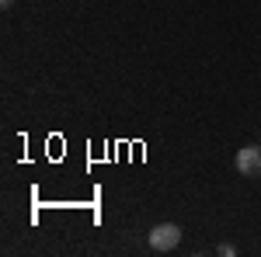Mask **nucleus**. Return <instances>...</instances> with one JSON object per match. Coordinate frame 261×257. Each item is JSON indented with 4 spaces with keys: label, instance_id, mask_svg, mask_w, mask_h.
Instances as JSON below:
<instances>
[{
    "label": "nucleus",
    "instance_id": "nucleus-1",
    "mask_svg": "<svg viewBox=\"0 0 261 257\" xmlns=\"http://www.w3.org/2000/svg\"><path fill=\"white\" fill-rule=\"evenodd\" d=\"M146 243H150V250L167 254V250H174V247L181 243V226H178V222H157V226L150 230Z\"/></svg>",
    "mask_w": 261,
    "mask_h": 257
},
{
    "label": "nucleus",
    "instance_id": "nucleus-2",
    "mask_svg": "<svg viewBox=\"0 0 261 257\" xmlns=\"http://www.w3.org/2000/svg\"><path fill=\"white\" fill-rule=\"evenodd\" d=\"M233 167L241 170L244 178H258L261 174V146H241L237 150V157H233Z\"/></svg>",
    "mask_w": 261,
    "mask_h": 257
},
{
    "label": "nucleus",
    "instance_id": "nucleus-3",
    "mask_svg": "<svg viewBox=\"0 0 261 257\" xmlns=\"http://www.w3.org/2000/svg\"><path fill=\"white\" fill-rule=\"evenodd\" d=\"M216 254H220V257H233V254H237V247H233V243H220Z\"/></svg>",
    "mask_w": 261,
    "mask_h": 257
},
{
    "label": "nucleus",
    "instance_id": "nucleus-4",
    "mask_svg": "<svg viewBox=\"0 0 261 257\" xmlns=\"http://www.w3.org/2000/svg\"><path fill=\"white\" fill-rule=\"evenodd\" d=\"M0 7H4V11H11V7H14V0H0Z\"/></svg>",
    "mask_w": 261,
    "mask_h": 257
}]
</instances>
